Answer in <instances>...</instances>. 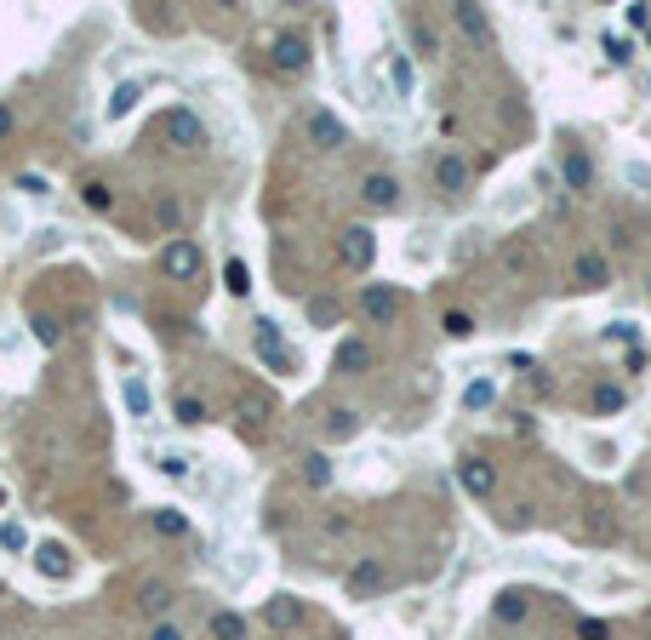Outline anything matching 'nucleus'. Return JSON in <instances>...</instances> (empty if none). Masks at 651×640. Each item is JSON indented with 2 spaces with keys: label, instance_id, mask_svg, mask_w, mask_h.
Segmentation results:
<instances>
[{
  "label": "nucleus",
  "instance_id": "nucleus-1",
  "mask_svg": "<svg viewBox=\"0 0 651 640\" xmlns=\"http://www.w3.org/2000/svg\"><path fill=\"white\" fill-rule=\"evenodd\" d=\"M161 137L178 149H200L206 144V127H200V115H189V109H166L161 115Z\"/></svg>",
  "mask_w": 651,
  "mask_h": 640
},
{
  "label": "nucleus",
  "instance_id": "nucleus-2",
  "mask_svg": "<svg viewBox=\"0 0 651 640\" xmlns=\"http://www.w3.org/2000/svg\"><path fill=\"white\" fill-rule=\"evenodd\" d=\"M200 263H206V258H200V246L195 241H166V252H161V269L166 275H172V280H195L200 275Z\"/></svg>",
  "mask_w": 651,
  "mask_h": 640
},
{
  "label": "nucleus",
  "instance_id": "nucleus-3",
  "mask_svg": "<svg viewBox=\"0 0 651 640\" xmlns=\"http://www.w3.org/2000/svg\"><path fill=\"white\" fill-rule=\"evenodd\" d=\"M252 343H257V355H263V366H269V372H291V355H286V343H281V326H274L269 315L252 326Z\"/></svg>",
  "mask_w": 651,
  "mask_h": 640
},
{
  "label": "nucleus",
  "instance_id": "nucleus-4",
  "mask_svg": "<svg viewBox=\"0 0 651 640\" xmlns=\"http://www.w3.org/2000/svg\"><path fill=\"white\" fill-rule=\"evenodd\" d=\"M303 132H308V144H320V149H343L349 144L343 120L326 115V109H308V115H303Z\"/></svg>",
  "mask_w": 651,
  "mask_h": 640
},
{
  "label": "nucleus",
  "instance_id": "nucleus-5",
  "mask_svg": "<svg viewBox=\"0 0 651 640\" xmlns=\"http://www.w3.org/2000/svg\"><path fill=\"white\" fill-rule=\"evenodd\" d=\"M360 200L371 212H389V206H400V183L389 178V171H371V178L360 183Z\"/></svg>",
  "mask_w": 651,
  "mask_h": 640
},
{
  "label": "nucleus",
  "instance_id": "nucleus-6",
  "mask_svg": "<svg viewBox=\"0 0 651 640\" xmlns=\"http://www.w3.org/2000/svg\"><path fill=\"white\" fill-rule=\"evenodd\" d=\"M274 69H281V75H298V69H308V40L286 29V35L274 40Z\"/></svg>",
  "mask_w": 651,
  "mask_h": 640
},
{
  "label": "nucleus",
  "instance_id": "nucleus-7",
  "mask_svg": "<svg viewBox=\"0 0 651 640\" xmlns=\"http://www.w3.org/2000/svg\"><path fill=\"white\" fill-rule=\"evenodd\" d=\"M35 572H40V577H52V583H64V577L74 572V560H69L64 543H40V549H35Z\"/></svg>",
  "mask_w": 651,
  "mask_h": 640
},
{
  "label": "nucleus",
  "instance_id": "nucleus-8",
  "mask_svg": "<svg viewBox=\"0 0 651 640\" xmlns=\"http://www.w3.org/2000/svg\"><path fill=\"white\" fill-rule=\"evenodd\" d=\"M343 258L354 263V269H371V258H378V241H371V229H366V224H354L349 235H343Z\"/></svg>",
  "mask_w": 651,
  "mask_h": 640
},
{
  "label": "nucleus",
  "instance_id": "nucleus-9",
  "mask_svg": "<svg viewBox=\"0 0 651 640\" xmlns=\"http://www.w3.org/2000/svg\"><path fill=\"white\" fill-rule=\"evenodd\" d=\"M434 183H440L446 195H463L469 189V166H463L457 154H440V161H434Z\"/></svg>",
  "mask_w": 651,
  "mask_h": 640
},
{
  "label": "nucleus",
  "instance_id": "nucleus-10",
  "mask_svg": "<svg viewBox=\"0 0 651 640\" xmlns=\"http://www.w3.org/2000/svg\"><path fill=\"white\" fill-rule=\"evenodd\" d=\"M263 623H269V629H298V623H303V606L291 601V595H274L269 606H263Z\"/></svg>",
  "mask_w": 651,
  "mask_h": 640
},
{
  "label": "nucleus",
  "instance_id": "nucleus-11",
  "mask_svg": "<svg viewBox=\"0 0 651 640\" xmlns=\"http://www.w3.org/2000/svg\"><path fill=\"white\" fill-rule=\"evenodd\" d=\"M457 480H463V492H474V497H486L491 487H498V475H491V463H480V458H463Z\"/></svg>",
  "mask_w": 651,
  "mask_h": 640
},
{
  "label": "nucleus",
  "instance_id": "nucleus-12",
  "mask_svg": "<svg viewBox=\"0 0 651 640\" xmlns=\"http://www.w3.org/2000/svg\"><path fill=\"white\" fill-rule=\"evenodd\" d=\"M360 309H366L371 320H395V309H400V298H395L389 286H366V292H360Z\"/></svg>",
  "mask_w": 651,
  "mask_h": 640
},
{
  "label": "nucleus",
  "instance_id": "nucleus-13",
  "mask_svg": "<svg viewBox=\"0 0 651 640\" xmlns=\"http://www.w3.org/2000/svg\"><path fill=\"white\" fill-rule=\"evenodd\" d=\"M378 583H383V560H360V566L349 572V595H371Z\"/></svg>",
  "mask_w": 651,
  "mask_h": 640
},
{
  "label": "nucleus",
  "instance_id": "nucleus-14",
  "mask_svg": "<svg viewBox=\"0 0 651 640\" xmlns=\"http://www.w3.org/2000/svg\"><path fill=\"white\" fill-rule=\"evenodd\" d=\"M566 183H571V189H588V183H595V161H588V154H577V149H571L566 154Z\"/></svg>",
  "mask_w": 651,
  "mask_h": 640
},
{
  "label": "nucleus",
  "instance_id": "nucleus-15",
  "mask_svg": "<svg viewBox=\"0 0 651 640\" xmlns=\"http://www.w3.org/2000/svg\"><path fill=\"white\" fill-rule=\"evenodd\" d=\"M137 98H143V81H120L115 86V98H108V115H132V109H137Z\"/></svg>",
  "mask_w": 651,
  "mask_h": 640
},
{
  "label": "nucleus",
  "instance_id": "nucleus-16",
  "mask_svg": "<svg viewBox=\"0 0 651 640\" xmlns=\"http://www.w3.org/2000/svg\"><path fill=\"white\" fill-rule=\"evenodd\" d=\"M354 429H360V417H354V412H343V406L326 412V441H354Z\"/></svg>",
  "mask_w": 651,
  "mask_h": 640
},
{
  "label": "nucleus",
  "instance_id": "nucleus-17",
  "mask_svg": "<svg viewBox=\"0 0 651 640\" xmlns=\"http://www.w3.org/2000/svg\"><path fill=\"white\" fill-rule=\"evenodd\" d=\"M491 400H498V383H491V378H474L469 389H463V406H469V412H486Z\"/></svg>",
  "mask_w": 651,
  "mask_h": 640
},
{
  "label": "nucleus",
  "instance_id": "nucleus-18",
  "mask_svg": "<svg viewBox=\"0 0 651 640\" xmlns=\"http://www.w3.org/2000/svg\"><path fill=\"white\" fill-rule=\"evenodd\" d=\"M337 366H343V372H366L371 366V349H366L360 338H349L343 349H337Z\"/></svg>",
  "mask_w": 651,
  "mask_h": 640
},
{
  "label": "nucleus",
  "instance_id": "nucleus-19",
  "mask_svg": "<svg viewBox=\"0 0 651 640\" xmlns=\"http://www.w3.org/2000/svg\"><path fill=\"white\" fill-rule=\"evenodd\" d=\"M206 629H212V640H246V623H240L235 612H212Z\"/></svg>",
  "mask_w": 651,
  "mask_h": 640
},
{
  "label": "nucleus",
  "instance_id": "nucleus-20",
  "mask_svg": "<svg viewBox=\"0 0 651 640\" xmlns=\"http://www.w3.org/2000/svg\"><path fill=\"white\" fill-rule=\"evenodd\" d=\"M577 280H583V286H606V258H600V252H583L577 258Z\"/></svg>",
  "mask_w": 651,
  "mask_h": 640
},
{
  "label": "nucleus",
  "instance_id": "nucleus-21",
  "mask_svg": "<svg viewBox=\"0 0 651 640\" xmlns=\"http://www.w3.org/2000/svg\"><path fill=\"white\" fill-rule=\"evenodd\" d=\"M491 612H498L503 623H520V618H525V595H520V589H503V595H498V606H491Z\"/></svg>",
  "mask_w": 651,
  "mask_h": 640
},
{
  "label": "nucleus",
  "instance_id": "nucleus-22",
  "mask_svg": "<svg viewBox=\"0 0 651 640\" xmlns=\"http://www.w3.org/2000/svg\"><path fill=\"white\" fill-rule=\"evenodd\" d=\"M223 280H229V292H235V298H246V292H252V269H246L240 258L223 263Z\"/></svg>",
  "mask_w": 651,
  "mask_h": 640
},
{
  "label": "nucleus",
  "instance_id": "nucleus-23",
  "mask_svg": "<svg viewBox=\"0 0 651 640\" xmlns=\"http://www.w3.org/2000/svg\"><path fill=\"white\" fill-rule=\"evenodd\" d=\"M120 395H126V412H132V417H149V389L137 383V378L120 383Z\"/></svg>",
  "mask_w": 651,
  "mask_h": 640
},
{
  "label": "nucleus",
  "instance_id": "nucleus-24",
  "mask_svg": "<svg viewBox=\"0 0 651 640\" xmlns=\"http://www.w3.org/2000/svg\"><path fill=\"white\" fill-rule=\"evenodd\" d=\"M154 532H161V538H183V532H189V521H183L178 509H161V514H154Z\"/></svg>",
  "mask_w": 651,
  "mask_h": 640
},
{
  "label": "nucleus",
  "instance_id": "nucleus-25",
  "mask_svg": "<svg viewBox=\"0 0 651 640\" xmlns=\"http://www.w3.org/2000/svg\"><path fill=\"white\" fill-rule=\"evenodd\" d=\"M303 475H308V487H326V480H332V463H326V452H308V458H303Z\"/></svg>",
  "mask_w": 651,
  "mask_h": 640
},
{
  "label": "nucleus",
  "instance_id": "nucleus-26",
  "mask_svg": "<svg viewBox=\"0 0 651 640\" xmlns=\"http://www.w3.org/2000/svg\"><path fill=\"white\" fill-rule=\"evenodd\" d=\"M35 338L46 343V349H57V343H64V326H57L52 315H35Z\"/></svg>",
  "mask_w": 651,
  "mask_h": 640
},
{
  "label": "nucleus",
  "instance_id": "nucleus-27",
  "mask_svg": "<svg viewBox=\"0 0 651 640\" xmlns=\"http://www.w3.org/2000/svg\"><path fill=\"white\" fill-rule=\"evenodd\" d=\"M166 601H172V595H166L161 583H143V595H137V606H143L149 618H154V612H166Z\"/></svg>",
  "mask_w": 651,
  "mask_h": 640
},
{
  "label": "nucleus",
  "instance_id": "nucleus-28",
  "mask_svg": "<svg viewBox=\"0 0 651 640\" xmlns=\"http://www.w3.org/2000/svg\"><path fill=\"white\" fill-rule=\"evenodd\" d=\"M600 46H606V57H612V64H629V57H634V40H629V35H606Z\"/></svg>",
  "mask_w": 651,
  "mask_h": 640
},
{
  "label": "nucleus",
  "instance_id": "nucleus-29",
  "mask_svg": "<svg viewBox=\"0 0 651 640\" xmlns=\"http://www.w3.org/2000/svg\"><path fill=\"white\" fill-rule=\"evenodd\" d=\"M617 406H623V389H617V383H600L595 389V412H617Z\"/></svg>",
  "mask_w": 651,
  "mask_h": 640
},
{
  "label": "nucleus",
  "instance_id": "nucleus-30",
  "mask_svg": "<svg viewBox=\"0 0 651 640\" xmlns=\"http://www.w3.org/2000/svg\"><path fill=\"white\" fill-rule=\"evenodd\" d=\"M457 23L469 29L474 40H486V18H480V6H457Z\"/></svg>",
  "mask_w": 651,
  "mask_h": 640
},
{
  "label": "nucleus",
  "instance_id": "nucleus-31",
  "mask_svg": "<svg viewBox=\"0 0 651 640\" xmlns=\"http://www.w3.org/2000/svg\"><path fill=\"white\" fill-rule=\"evenodd\" d=\"M178 424H206V406H200L195 395H183L178 400Z\"/></svg>",
  "mask_w": 651,
  "mask_h": 640
},
{
  "label": "nucleus",
  "instance_id": "nucleus-32",
  "mask_svg": "<svg viewBox=\"0 0 651 640\" xmlns=\"http://www.w3.org/2000/svg\"><path fill=\"white\" fill-rule=\"evenodd\" d=\"M86 206H91V212H108V206H115V195H108V183H86Z\"/></svg>",
  "mask_w": 651,
  "mask_h": 640
},
{
  "label": "nucleus",
  "instance_id": "nucleus-33",
  "mask_svg": "<svg viewBox=\"0 0 651 640\" xmlns=\"http://www.w3.org/2000/svg\"><path fill=\"white\" fill-rule=\"evenodd\" d=\"M161 469L172 475V480H183V475H189V458H183V452H166V458H161Z\"/></svg>",
  "mask_w": 651,
  "mask_h": 640
},
{
  "label": "nucleus",
  "instance_id": "nucleus-34",
  "mask_svg": "<svg viewBox=\"0 0 651 640\" xmlns=\"http://www.w3.org/2000/svg\"><path fill=\"white\" fill-rule=\"evenodd\" d=\"M446 332H452V338H469V332H474V320L463 315V309H452V315H446Z\"/></svg>",
  "mask_w": 651,
  "mask_h": 640
},
{
  "label": "nucleus",
  "instance_id": "nucleus-35",
  "mask_svg": "<svg viewBox=\"0 0 651 640\" xmlns=\"http://www.w3.org/2000/svg\"><path fill=\"white\" fill-rule=\"evenodd\" d=\"M389 75H395V86H400V92H412V64H406V57H395Z\"/></svg>",
  "mask_w": 651,
  "mask_h": 640
},
{
  "label": "nucleus",
  "instance_id": "nucleus-36",
  "mask_svg": "<svg viewBox=\"0 0 651 640\" xmlns=\"http://www.w3.org/2000/svg\"><path fill=\"white\" fill-rule=\"evenodd\" d=\"M0 543H6V549H23L29 538H23V526H0Z\"/></svg>",
  "mask_w": 651,
  "mask_h": 640
},
{
  "label": "nucleus",
  "instance_id": "nucleus-37",
  "mask_svg": "<svg viewBox=\"0 0 651 640\" xmlns=\"http://www.w3.org/2000/svg\"><path fill=\"white\" fill-rule=\"evenodd\" d=\"M18 189H29V195H46V178H40V171H23V178H18Z\"/></svg>",
  "mask_w": 651,
  "mask_h": 640
},
{
  "label": "nucleus",
  "instance_id": "nucleus-38",
  "mask_svg": "<svg viewBox=\"0 0 651 640\" xmlns=\"http://www.w3.org/2000/svg\"><path fill=\"white\" fill-rule=\"evenodd\" d=\"M577 635H583V640H606V623H595V618H588V623H577Z\"/></svg>",
  "mask_w": 651,
  "mask_h": 640
},
{
  "label": "nucleus",
  "instance_id": "nucleus-39",
  "mask_svg": "<svg viewBox=\"0 0 651 640\" xmlns=\"http://www.w3.org/2000/svg\"><path fill=\"white\" fill-rule=\"evenodd\" d=\"M149 640H183V635H178V623H154Z\"/></svg>",
  "mask_w": 651,
  "mask_h": 640
},
{
  "label": "nucleus",
  "instance_id": "nucleus-40",
  "mask_svg": "<svg viewBox=\"0 0 651 640\" xmlns=\"http://www.w3.org/2000/svg\"><path fill=\"white\" fill-rule=\"evenodd\" d=\"M6 132H12V109L0 103V137H6Z\"/></svg>",
  "mask_w": 651,
  "mask_h": 640
},
{
  "label": "nucleus",
  "instance_id": "nucleus-41",
  "mask_svg": "<svg viewBox=\"0 0 651 640\" xmlns=\"http://www.w3.org/2000/svg\"><path fill=\"white\" fill-rule=\"evenodd\" d=\"M0 509H6V487H0Z\"/></svg>",
  "mask_w": 651,
  "mask_h": 640
}]
</instances>
